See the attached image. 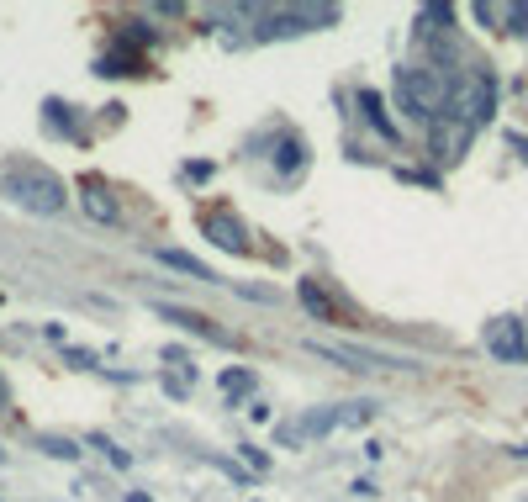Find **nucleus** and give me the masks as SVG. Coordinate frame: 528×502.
<instances>
[{"instance_id": "nucleus-1", "label": "nucleus", "mask_w": 528, "mask_h": 502, "mask_svg": "<svg viewBox=\"0 0 528 502\" xmlns=\"http://www.w3.org/2000/svg\"><path fill=\"white\" fill-rule=\"evenodd\" d=\"M375 418V402H338V407H312L291 423H275V439L296 450V444H312V439H328L338 429H360V423Z\"/></svg>"}, {"instance_id": "nucleus-2", "label": "nucleus", "mask_w": 528, "mask_h": 502, "mask_svg": "<svg viewBox=\"0 0 528 502\" xmlns=\"http://www.w3.org/2000/svg\"><path fill=\"white\" fill-rule=\"evenodd\" d=\"M6 196L16 201V207H27V212H43V217H59L69 207V191H64V180L43 170V164H32V159H11V170H6Z\"/></svg>"}, {"instance_id": "nucleus-3", "label": "nucleus", "mask_w": 528, "mask_h": 502, "mask_svg": "<svg viewBox=\"0 0 528 502\" xmlns=\"http://www.w3.org/2000/svg\"><path fill=\"white\" fill-rule=\"evenodd\" d=\"M449 90H455V80H444L439 69H396V101H402V111L412 122H439L449 111Z\"/></svg>"}, {"instance_id": "nucleus-4", "label": "nucleus", "mask_w": 528, "mask_h": 502, "mask_svg": "<svg viewBox=\"0 0 528 502\" xmlns=\"http://www.w3.org/2000/svg\"><path fill=\"white\" fill-rule=\"evenodd\" d=\"M492 111H497V74H492V69L460 74L455 90H449V117L481 127V122H492Z\"/></svg>"}, {"instance_id": "nucleus-5", "label": "nucleus", "mask_w": 528, "mask_h": 502, "mask_svg": "<svg viewBox=\"0 0 528 502\" xmlns=\"http://www.w3.org/2000/svg\"><path fill=\"white\" fill-rule=\"evenodd\" d=\"M338 22V6H286V11H270L259 22V43H275V37H296V32H312V27H333Z\"/></svg>"}, {"instance_id": "nucleus-6", "label": "nucleus", "mask_w": 528, "mask_h": 502, "mask_svg": "<svg viewBox=\"0 0 528 502\" xmlns=\"http://www.w3.org/2000/svg\"><path fill=\"white\" fill-rule=\"evenodd\" d=\"M312 355L338 360V365H349V370H412V360L381 355V349H360V344H312Z\"/></svg>"}, {"instance_id": "nucleus-7", "label": "nucleus", "mask_w": 528, "mask_h": 502, "mask_svg": "<svg viewBox=\"0 0 528 502\" xmlns=\"http://www.w3.org/2000/svg\"><path fill=\"white\" fill-rule=\"evenodd\" d=\"M486 349H492V360H502V365H528L523 318H497V323H486Z\"/></svg>"}, {"instance_id": "nucleus-8", "label": "nucleus", "mask_w": 528, "mask_h": 502, "mask_svg": "<svg viewBox=\"0 0 528 502\" xmlns=\"http://www.w3.org/2000/svg\"><path fill=\"white\" fill-rule=\"evenodd\" d=\"M201 233L212 238L217 249H228V254H243V249H249V222H243L238 212H228V207L201 212Z\"/></svg>"}, {"instance_id": "nucleus-9", "label": "nucleus", "mask_w": 528, "mask_h": 502, "mask_svg": "<svg viewBox=\"0 0 528 502\" xmlns=\"http://www.w3.org/2000/svg\"><path fill=\"white\" fill-rule=\"evenodd\" d=\"M470 133H476V127L460 122V117H449V111H444V117L428 127V148H433V159H439V164H455V159L465 154V148H470Z\"/></svg>"}, {"instance_id": "nucleus-10", "label": "nucleus", "mask_w": 528, "mask_h": 502, "mask_svg": "<svg viewBox=\"0 0 528 502\" xmlns=\"http://www.w3.org/2000/svg\"><path fill=\"white\" fill-rule=\"evenodd\" d=\"M154 312H159L164 323H180L185 333H201V339H212V344H233L228 333H222L212 318H206V312H191V307H169V302H164V307H154Z\"/></svg>"}, {"instance_id": "nucleus-11", "label": "nucleus", "mask_w": 528, "mask_h": 502, "mask_svg": "<svg viewBox=\"0 0 528 502\" xmlns=\"http://www.w3.org/2000/svg\"><path fill=\"white\" fill-rule=\"evenodd\" d=\"M412 22H418V37H439V32L455 27V6H423Z\"/></svg>"}, {"instance_id": "nucleus-12", "label": "nucleus", "mask_w": 528, "mask_h": 502, "mask_svg": "<svg viewBox=\"0 0 528 502\" xmlns=\"http://www.w3.org/2000/svg\"><path fill=\"white\" fill-rule=\"evenodd\" d=\"M360 111H365V122H370L386 143H396V127H391V117H386V106H381V96H375V90H360Z\"/></svg>"}, {"instance_id": "nucleus-13", "label": "nucleus", "mask_w": 528, "mask_h": 502, "mask_svg": "<svg viewBox=\"0 0 528 502\" xmlns=\"http://www.w3.org/2000/svg\"><path fill=\"white\" fill-rule=\"evenodd\" d=\"M159 254V265H169V270H180V275H196V281H217L212 270L201 265V259H191V254H180V249H154Z\"/></svg>"}, {"instance_id": "nucleus-14", "label": "nucleus", "mask_w": 528, "mask_h": 502, "mask_svg": "<svg viewBox=\"0 0 528 502\" xmlns=\"http://www.w3.org/2000/svg\"><path fill=\"white\" fill-rule=\"evenodd\" d=\"M85 212L96 217V222H117V201L106 196V185H101V180H90V185H85Z\"/></svg>"}, {"instance_id": "nucleus-15", "label": "nucleus", "mask_w": 528, "mask_h": 502, "mask_svg": "<svg viewBox=\"0 0 528 502\" xmlns=\"http://www.w3.org/2000/svg\"><path fill=\"white\" fill-rule=\"evenodd\" d=\"M138 69H143V59H138V53H127V48L101 53V59H96V74H138Z\"/></svg>"}, {"instance_id": "nucleus-16", "label": "nucleus", "mask_w": 528, "mask_h": 502, "mask_svg": "<svg viewBox=\"0 0 528 502\" xmlns=\"http://www.w3.org/2000/svg\"><path fill=\"white\" fill-rule=\"evenodd\" d=\"M43 111H48V127H53L59 138H85V133H80V117H69L64 101H48Z\"/></svg>"}, {"instance_id": "nucleus-17", "label": "nucleus", "mask_w": 528, "mask_h": 502, "mask_svg": "<svg viewBox=\"0 0 528 502\" xmlns=\"http://www.w3.org/2000/svg\"><path fill=\"white\" fill-rule=\"evenodd\" d=\"M32 444H37V450H43V455H53V460H80V444H74V439H59V434H37Z\"/></svg>"}, {"instance_id": "nucleus-18", "label": "nucleus", "mask_w": 528, "mask_h": 502, "mask_svg": "<svg viewBox=\"0 0 528 502\" xmlns=\"http://www.w3.org/2000/svg\"><path fill=\"white\" fill-rule=\"evenodd\" d=\"M301 154H307V143L286 138V143H280V154H275V170H280V175H301Z\"/></svg>"}, {"instance_id": "nucleus-19", "label": "nucleus", "mask_w": 528, "mask_h": 502, "mask_svg": "<svg viewBox=\"0 0 528 502\" xmlns=\"http://www.w3.org/2000/svg\"><path fill=\"white\" fill-rule=\"evenodd\" d=\"M301 302H307V312H312V318H333V302H328V296L323 291H317V281H301Z\"/></svg>"}, {"instance_id": "nucleus-20", "label": "nucleus", "mask_w": 528, "mask_h": 502, "mask_svg": "<svg viewBox=\"0 0 528 502\" xmlns=\"http://www.w3.org/2000/svg\"><path fill=\"white\" fill-rule=\"evenodd\" d=\"M117 37H122V43H132V48H148V43H154V27H143V22H117Z\"/></svg>"}, {"instance_id": "nucleus-21", "label": "nucleus", "mask_w": 528, "mask_h": 502, "mask_svg": "<svg viewBox=\"0 0 528 502\" xmlns=\"http://www.w3.org/2000/svg\"><path fill=\"white\" fill-rule=\"evenodd\" d=\"M222 392H228V397L254 392V370H228V376H222Z\"/></svg>"}, {"instance_id": "nucleus-22", "label": "nucleus", "mask_w": 528, "mask_h": 502, "mask_svg": "<svg viewBox=\"0 0 528 502\" xmlns=\"http://www.w3.org/2000/svg\"><path fill=\"white\" fill-rule=\"evenodd\" d=\"M476 22H486L492 32H507V6H486V0H481V6H476Z\"/></svg>"}, {"instance_id": "nucleus-23", "label": "nucleus", "mask_w": 528, "mask_h": 502, "mask_svg": "<svg viewBox=\"0 0 528 502\" xmlns=\"http://www.w3.org/2000/svg\"><path fill=\"white\" fill-rule=\"evenodd\" d=\"M64 360H69L74 370H96V355H90V349H74V344H69V349H64Z\"/></svg>"}, {"instance_id": "nucleus-24", "label": "nucleus", "mask_w": 528, "mask_h": 502, "mask_svg": "<svg viewBox=\"0 0 528 502\" xmlns=\"http://www.w3.org/2000/svg\"><path fill=\"white\" fill-rule=\"evenodd\" d=\"M243 460H249V466H254V471H270V460H264V455L254 450V444H243Z\"/></svg>"}, {"instance_id": "nucleus-25", "label": "nucleus", "mask_w": 528, "mask_h": 502, "mask_svg": "<svg viewBox=\"0 0 528 502\" xmlns=\"http://www.w3.org/2000/svg\"><path fill=\"white\" fill-rule=\"evenodd\" d=\"M185 180H212V164H185Z\"/></svg>"}, {"instance_id": "nucleus-26", "label": "nucleus", "mask_w": 528, "mask_h": 502, "mask_svg": "<svg viewBox=\"0 0 528 502\" xmlns=\"http://www.w3.org/2000/svg\"><path fill=\"white\" fill-rule=\"evenodd\" d=\"M507 143H513V148H518V154L528 159V138H518V133H513V138H507Z\"/></svg>"}, {"instance_id": "nucleus-27", "label": "nucleus", "mask_w": 528, "mask_h": 502, "mask_svg": "<svg viewBox=\"0 0 528 502\" xmlns=\"http://www.w3.org/2000/svg\"><path fill=\"white\" fill-rule=\"evenodd\" d=\"M513 455H518V460H528V444H513Z\"/></svg>"}, {"instance_id": "nucleus-28", "label": "nucleus", "mask_w": 528, "mask_h": 502, "mask_svg": "<svg viewBox=\"0 0 528 502\" xmlns=\"http://www.w3.org/2000/svg\"><path fill=\"white\" fill-rule=\"evenodd\" d=\"M0 407H6V381H0Z\"/></svg>"}, {"instance_id": "nucleus-29", "label": "nucleus", "mask_w": 528, "mask_h": 502, "mask_svg": "<svg viewBox=\"0 0 528 502\" xmlns=\"http://www.w3.org/2000/svg\"><path fill=\"white\" fill-rule=\"evenodd\" d=\"M523 502H528V497H523Z\"/></svg>"}]
</instances>
